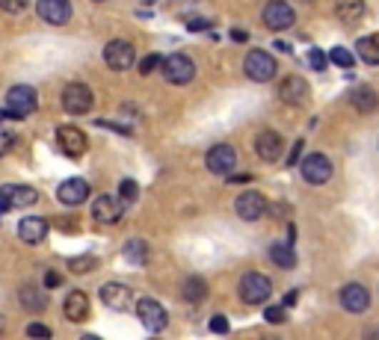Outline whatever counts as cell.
Masks as SVG:
<instances>
[{
    "label": "cell",
    "instance_id": "6da1fadb",
    "mask_svg": "<svg viewBox=\"0 0 379 340\" xmlns=\"http://www.w3.org/2000/svg\"><path fill=\"white\" fill-rule=\"evenodd\" d=\"M39 107V98H36V89L33 86H12L6 92V115L12 118H27L33 110Z\"/></svg>",
    "mask_w": 379,
    "mask_h": 340
},
{
    "label": "cell",
    "instance_id": "7a4b0ae2",
    "mask_svg": "<svg viewBox=\"0 0 379 340\" xmlns=\"http://www.w3.org/2000/svg\"><path fill=\"white\" fill-rule=\"evenodd\" d=\"M243 71L255 83H267V80L276 77V59L267 51H249L243 59Z\"/></svg>",
    "mask_w": 379,
    "mask_h": 340
},
{
    "label": "cell",
    "instance_id": "3957f363",
    "mask_svg": "<svg viewBox=\"0 0 379 340\" xmlns=\"http://www.w3.org/2000/svg\"><path fill=\"white\" fill-rule=\"evenodd\" d=\"M161 66H163V77L169 80V83H175V86H187L190 80L196 77L193 59L184 56V53H172V56H166Z\"/></svg>",
    "mask_w": 379,
    "mask_h": 340
},
{
    "label": "cell",
    "instance_id": "277c9868",
    "mask_svg": "<svg viewBox=\"0 0 379 340\" xmlns=\"http://www.w3.org/2000/svg\"><path fill=\"white\" fill-rule=\"evenodd\" d=\"M270 293H273L270 278L258 275V272H246L241 278V299H243L246 305H261V302H267Z\"/></svg>",
    "mask_w": 379,
    "mask_h": 340
},
{
    "label": "cell",
    "instance_id": "5b68a950",
    "mask_svg": "<svg viewBox=\"0 0 379 340\" xmlns=\"http://www.w3.org/2000/svg\"><path fill=\"white\" fill-rule=\"evenodd\" d=\"M136 316L148 331H163L166 323H169V314H166V308L161 302H157V299H139V302H136Z\"/></svg>",
    "mask_w": 379,
    "mask_h": 340
},
{
    "label": "cell",
    "instance_id": "8992f818",
    "mask_svg": "<svg viewBox=\"0 0 379 340\" xmlns=\"http://www.w3.org/2000/svg\"><path fill=\"white\" fill-rule=\"evenodd\" d=\"M104 63L113 71H128L136 63V51L131 42H125V38H113V42L104 48Z\"/></svg>",
    "mask_w": 379,
    "mask_h": 340
},
{
    "label": "cell",
    "instance_id": "52a82bcc",
    "mask_svg": "<svg viewBox=\"0 0 379 340\" xmlns=\"http://www.w3.org/2000/svg\"><path fill=\"white\" fill-rule=\"evenodd\" d=\"M56 143H59V151H63L66 157H84L86 148H89L84 130L74 128V125H59L56 128Z\"/></svg>",
    "mask_w": 379,
    "mask_h": 340
},
{
    "label": "cell",
    "instance_id": "ba28073f",
    "mask_svg": "<svg viewBox=\"0 0 379 340\" xmlns=\"http://www.w3.org/2000/svg\"><path fill=\"white\" fill-rule=\"evenodd\" d=\"M63 110L71 115H84L92 110V89L86 83H69L63 89Z\"/></svg>",
    "mask_w": 379,
    "mask_h": 340
},
{
    "label": "cell",
    "instance_id": "9c48e42d",
    "mask_svg": "<svg viewBox=\"0 0 379 340\" xmlns=\"http://www.w3.org/2000/svg\"><path fill=\"white\" fill-rule=\"evenodd\" d=\"M39 202V192L33 187H24V184H12V187H4L0 190V213H6L12 207H30Z\"/></svg>",
    "mask_w": 379,
    "mask_h": 340
},
{
    "label": "cell",
    "instance_id": "30bf717a",
    "mask_svg": "<svg viewBox=\"0 0 379 340\" xmlns=\"http://www.w3.org/2000/svg\"><path fill=\"white\" fill-rule=\"evenodd\" d=\"M234 210H237V216H241L243 222H258V219L267 213V198L261 192H255V190L241 192V195H237V202H234Z\"/></svg>",
    "mask_w": 379,
    "mask_h": 340
},
{
    "label": "cell",
    "instance_id": "8fae6325",
    "mask_svg": "<svg viewBox=\"0 0 379 340\" xmlns=\"http://www.w3.org/2000/svg\"><path fill=\"white\" fill-rule=\"evenodd\" d=\"M122 198H116L110 192L104 195H98L95 202H92V216H95V222H101V225H116L118 219H122Z\"/></svg>",
    "mask_w": 379,
    "mask_h": 340
},
{
    "label": "cell",
    "instance_id": "7c38bea8",
    "mask_svg": "<svg viewBox=\"0 0 379 340\" xmlns=\"http://www.w3.org/2000/svg\"><path fill=\"white\" fill-rule=\"evenodd\" d=\"M303 177H305L308 184H314V187L326 184L329 177H332V160L326 154H308L303 160Z\"/></svg>",
    "mask_w": 379,
    "mask_h": 340
},
{
    "label": "cell",
    "instance_id": "4fadbf2b",
    "mask_svg": "<svg viewBox=\"0 0 379 340\" xmlns=\"http://www.w3.org/2000/svg\"><path fill=\"white\" fill-rule=\"evenodd\" d=\"M36 12L42 21L59 27V24H69L71 18V0H36Z\"/></svg>",
    "mask_w": 379,
    "mask_h": 340
},
{
    "label": "cell",
    "instance_id": "5bb4252c",
    "mask_svg": "<svg viewBox=\"0 0 379 340\" xmlns=\"http://www.w3.org/2000/svg\"><path fill=\"white\" fill-rule=\"evenodd\" d=\"M293 21H296V12L285 0H270L264 6V24L270 30H288V27H293Z\"/></svg>",
    "mask_w": 379,
    "mask_h": 340
},
{
    "label": "cell",
    "instance_id": "9a60e30c",
    "mask_svg": "<svg viewBox=\"0 0 379 340\" xmlns=\"http://www.w3.org/2000/svg\"><path fill=\"white\" fill-rule=\"evenodd\" d=\"M282 148H285L282 133H276V130H261L258 139H255V151H258V157H261L264 163H276V160H282Z\"/></svg>",
    "mask_w": 379,
    "mask_h": 340
},
{
    "label": "cell",
    "instance_id": "2e32d148",
    "mask_svg": "<svg viewBox=\"0 0 379 340\" xmlns=\"http://www.w3.org/2000/svg\"><path fill=\"white\" fill-rule=\"evenodd\" d=\"M56 198L63 205H69V207H77V205H84L89 198V184L84 181V177H69V181L59 184Z\"/></svg>",
    "mask_w": 379,
    "mask_h": 340
},
{
    "label": "cell",
    "instance_id": "e0dca14e",
    "mask_svg": "<svg viewBox=\"0 0 379 340\" xmlns=\"http://www.w3.org/2000/svg\"><path fill=\"white\" fill-rule=\"evenodd\" d=\"M205 163L213 175H228L234 166H237V151L231 145H213L205 157Z\"/></svg>",
    "mask_w": 379,
    "mask_h": 340
},
{
    "label": "cell",
    "instance_id": "ac0fdd59",
    "mask_svg": "<svg viewBox=\"0 0 379 340\" xmlns=\"http://www.w3.org/2000/svg\"><path fill=\"white\" fill-rule=\"evenodd\" d=\"M101 302L110 308V311H128L131 302H133V290L118 284V282H110L101 287Z\"/></svg>",
    "mask_w": 379,
    "mask_h": 340
},
{
    "label": "cell",
    "instance_id": "d6986e66",
    "mask_svg": "<svg viewBox=\"0 0 379 340\" xmlns=\"http://www.w3.org/2000/svg\"><path fill=\"white\" fill-rule=\"evenodd\" d=\"M278 98H282L285 104H305L308 101V83L299 74H290L282 80V86H278Z\"/></svg>",
    "mask_w": 379,
    "mask_h": 340
},
{
    "label": "cell",
    "instance_id": "ffe728a7",
    "mask_svg": "<svg viewBox=\"0 0 379 340\" xmlns=\"http://www.w3.org/2000/svg\"><path fill=\"white\" fill-rule=\"evenodd\" d=\"M18 237L24 239V243H42L48 237V219L42 216H24L21 222H18Z\"/></svg>",
    "mask_w": 379,
    "mask_h": 340
},
{
    "label": "cell",
    "instance_id": "44dd1931",
    "mask_svg": "<svg viewBox=\"0 0 379 340\" xmlns=\"http://www.w3.org/2000/svg\"><path fill=\"white\" fill-rule=\"evenodd\" d=\"M341 305H344L350 314H362V311H368V305H370V293H368V287H365V284H347V287L341 290Z\"/></svg>",
    "mask_w": 379,
    "mask_h": 340
},
{
    "label": "cell",
    "instance_id": "7402d4cb",
    "mask_svg": "<svg viewBox=\"0 0 379 340\" xmlns=\"http://www.w3.org/2000/svg\"><path fill=\"white\" fill-rule=\"evenodd\" d=\"M63 311H66V319H69V323H84V319L89 316V296H86L84 290H71V293L66 296Z\"/></svg>",
    "mask_w": 379,
    "mask_h": 340
},
{
    "label": "cell",
    "instance_id": "603a6c76",
    "mask_svg": "<svg viewBox=\"0 0 379 340\" xmlns=\"http://www.w3.org/2000/svg\"><path fill=\"white\" fill-rule=\"evenodd\" d=\"M350 104H353L358 113H376L379 95H376L370 86H355V89L350 92Z\"/></svg>",
    "mask_w": 379,
    "mask_h": 340
},
{
    "label": "cell",
    "instance_id": "cb8c5ba5",
    "mask_svg": "<svg viewBox=\"0 0 379 340\" xmlns=\"http://www.w3.org/2000/svg\"><path fill=\"white\" fill-rule=\"evenodd\" d=\"M335 12L344 24H355L365 15V0H335Z\"/></svg>",
    "mask_w": 379,
    "mask_h": 340
},
{
    "label": "cell",
    "instance_id": "d4e9b609",
    "mask_svg": "<svg viewBox=\"0 0 379 340\" xmlns=\"http://www.w3.org/2000/svg\"><path fill=\"white\" fill-rule=\"evenodd\" d=\"M355 53L362 56V63L379 66V33H373L368 38H358V42H355Z\"/></svg>",
    "mask_w": 379,
    "mask_h": 340
},
{
    "label": "cell",
    "instance_id": "484cf974",
    "mask_svg": "<svg viewBox=\"0 0 379 340\" xmlns=\"http://www.w3.org/2000/svg\"><path fill=\"white\" fill-rule=\"evenodd\" d=\"M270 261L282 269H293L296 267V252L290 243H273L270 246Z\"/></svg>",
    "mask_w": 379,
    "mask_h": 340
},
{
    "label": "cell",
    "instance_id": "4316f807",
    "mask_svg": "<svg viewBox=\"0 0 379 340\" xmlns=\"http://www.w3.org/2000/svg\"><path fill=\"white\" fill-rule=\"evenodd\" d=\"M18 299H21V305L30 311V314H36V311H45V305H48V296L39 290V287H21V293H18Z\"/></svg>",
    "mask_w": 379,
    "mask_h": 340
},
{
    "label": "cell",
    "instance_id": "83f0119b",
    "mask_svg": "<svg viewBox=\"0 0 379 340\" xmlns=\"http://www.w3.org/2000/svg\"><path fill=\"white\" fill-rule=\"evenodd\" d=\"M181 293H184L187 302H205V296H208V284H205V278H198V275L187 278L184 287H181Z\"/></svg>",
    "mask_w": 379,
    "mask_h": 340
},
{
    "label": "cell",
    "instance_id": "f1b7e54d",
    "mask_svg": "<svg viewBox=\"0 0 379 340\" xmlns=\"http://www.w3.org/2000/svg\"><path fill=\"white\" fill-rule=\"evenodd\" d=\"M125 261H131L133 267H143L148 261L146 239H128V243H125Z\"/></svg>",
    "mask_w": 379,
    "mask_h": 340
},
{
    "label": "cell",
    "instance_id": "f546056e",
    "mask_svg": "<svg viewBox=\"0 0 379 340\" xmlns=\"http://www.w3.org/2000/svg\"><path fill=\"white\" fill-rule=\"evenodd\" d=\"M329 63H335V66H341V68H353V53L347 51V48H332L329 51Z\"/></svg>",
    "mask_w": 379,
    "mask_h": 340
},
{
    "label": "cell",
    "instance_id": "4dcf8cb0",
    "mask_svg": "<svg viewBox=\"0 0 379 340\" xmlns=\"http://www.w3.org/2000/svg\"><path fill=\"white\" fill-rule=\"evenodd\" d=\"M95 267H98V261H95L92 254H86V257H71V261H69V269L71 272H92Z\"/></svg>",
    "mask_w": 379,
    "mask_h": 340
},
{
    "label": "cell",
    "instance_id": "1f68e13d",
    "mask_svg": "<svg viewBox=\"0 0 379 340\" xmlns=\"http://www.w3.org/2000/svg\"><path fill=\"white\" fill-rule=\"evenodd\" d=\"M308 66L314 68V71H326V66H329V53H323V51H308Z\"/></svg>",
    "mask_w": 379,
    "mask_h": 340
},
{
    "label": "cell",
    "instance_id": "d6a6232c",
    "mask_svg": "<svg viewBox=\"0 0 379 340\" xmlns=\"http://www.w3.org/2000/svg\"><path fill=\"white\" fill-rule=\"evenodd\" d=\"M30 0H0V9L9 12V15H21L27 9Z\"/></svg>",
    "mask_w": 379,
    "mask_h": 340
},
{
    "label": "cell",
    "instance_id": "836d02e7",
    "mask_svg": "<svg viewBox=\"0 0 379 340\" xmlns=\"http://www.w3.org/2000/svg\"><path fill=\"white\" fill-rule=\"evenodd\" d=\"M161 63H163L161 53H148V56L143 59V63H139V74H151L154 68H161Z\"/></svg>",
    "mask_w": 379,
    "mask_h": 340
},
{
    "label": "cell",
    "instance_id": "e575fe53",
    "mask_svg": "<svg viewBox=\"0 0 379 340\" xmlns=\"http://www.w3.org/2000/svg\"><path fill=\"white\" fill-rule=\"evenodd\" d=\"M118 192H122L125 202H136V195H139V184H136V181H122Z\"/></svg>",
    "mask_w": 379,
    "mask_h": 340
},
{
    "label": "cell",
    "instance_id": "d590c367",
    "mask_svg": "<svg viewBox=\"0 0 379 340\" xmlns=\"http://www.w3.org/2000/svg\"><path fill=\"white\" fill-rule=\"evenodd\" d=\"M264 319H267V323H276V326H278V323H285V319H288V316H285V305L267 308V311H264Z\"/></svg>",
    "mask_w": 379,
    "mask_h": 340
},
{
    "label": "cell",
    "instance_id": "8d00e7d4",
    "mask_svg": "<svg viewBox=\"0 0 379 340\" xmlns=\"http://www.w3.org/2000/svg\"><path fill=\"white\" fill-rule=\"evenodd\" d=\"M211 331H216V334H226V331H228V319H226L223 314H216V316L211 319Z\"/></svg>",
    "mask_w": 379,
    "mask_h": 340
},
{
    "label": "cell",
    "instance_id": "74e56055",
    "mask_svg": "<svg viewBox=\"0 0 379 340\" xmlns=\"http://www.w3.org/2000/svg\"><path fill=\"white\" fill-rule=\"evenodd\" d=\"M27 334H30V337H51V329L42 326V323H30V326H27Z\"/></svg>",
    "mask_w": 379,
    "mask_h": 340
},
{
    "label": "cell",
    "instance_id": "f35d334b",
    "mask_svg": "<svg viewBox=\"0 0 379 340\" xmlns=\"http://www.w3.org/2000/svg\"><path fill=\"white\" fill-rule=\"evenodd\" d=\"M187 27H190L193 33H202V30H211V21H208V18H190Z\"/></svg>",
    "mask_w": 379,
    "mask_h": 340
},
{
    "label": "cell",
    "instance_id": "ab89813d",
    "mask_svg": "<svg viewBox=\"0 0 379 340\" xmlns=\"http://www.w3.org/2000/svg\"><path fill=\"white\" fill-rule=\"evenodd\" d=\"M9 145H12V133H9L6 128H0V157L9 151Z\"/></svg>",
    "mask_w": 379,
    "mask_h": 340
},
{
    "label": "cell",
    "instance_id": "60d3db41",
    "mask_svg": "<svg viewBox=\"0 0 379 340\" xmlns=\"http://www.w3.org/2000/svg\"><path fill=\"white\" fill-rule=\"evenodd\" d=\"M59 284H63V275H59V272H48L45 275V287H59Z\"/></svg>",
    "mask_w": 379,
    "mask_h": 340
},
{
    "label": "cell",
    "instance_id": "b9f144b4",
    "mask_svg": "<svg viewBox=\"0 0 379 340\" xmlns=\"http://www.w3.org/2000/svg\"><path fill=\"white\" fill-rule=\"evenodd\" d=\"M299 302V293L296 290H288V296H285V308H290V305H296Z\"/></svg>",
    "mask_w": 379,
    "mask_h": 340
},
{
    "label": "cell",
    "instance_id": "7bdbcfd3",
    "mask_svg": "<svg viewBox=\"0 0 379 340\" xmlns=\"http://www.w3.org/2000/svg\"><path fill=\"white\" fill-rule=\"evenodd\" d=\"M299 151H303V143H296V145H293V154L288 157V163H290V166L296 163V157H299Z\"/></svg>",
    "mask_w": 379,
    "mask_h": 340
},
{
    "label": "cell",
    "instance_id": "ee69618b",
    "mask_svg": "<svg viewBox=\"0 0 379 340\" xmlns=\"http://www.w3.org/2000/svg\"><path fill=\"white\" fill-rule=\"evenodd\" d=\"M231 38L234 42H246V30H231Z\"/></svg>",
    "mask_w": 379,
    "mask_h": 340
},
{
    "label": "cell",
    "instance_id": "f6af8a7d",
    "mask_svg": "<svg viewBox=\"0 0 379 340\" xmlns=\"http://www.w3.org/2000/svg\"><path fill=\"white\" fill-rule=\"evenodd\" d=\"M95 4H101V0H95Z\"/></svg>",
    "mask_w": 379,
    "mask_h": 340
}]
</instances>
